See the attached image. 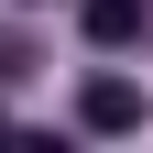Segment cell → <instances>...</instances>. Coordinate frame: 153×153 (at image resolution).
I'll use <instances>...</instances> for the list:
<instances>
[{
    "label": "cell",
    "mask_w": 153,
    "mask_h": 153,
    "mask_svg": "<svg viewBox=\"0 0 153 153\" xmlns=\"http://www.w3.org/2000/svg\"><path fill=\"white\" fill-rule=\"evenodd\" d=\"M88 44H142V0H88Z\"/></svg>",
    "instance_id": "7a4b0ae2"
},
{
    "label": "cell",
    "mask_w": 153,
    "mask_h": 153,
    "mask_svg": "<svg viewBox=\"0 0 153 153\" xmlns=\"http://www.w3.org/2000/svg\"><path fill=\"white\" fill-rule=\"evenodd\" d=\"M76 120L88 131H142V88H131V76H88V88H76Z\"/></svg>",
    "instance_id": "6da1fadb"
}]
</instances>
